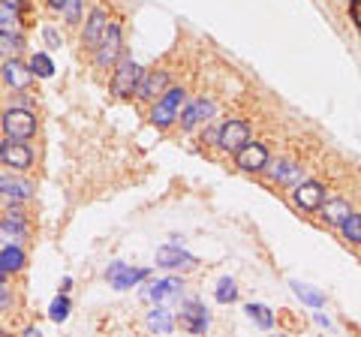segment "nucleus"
<instances>
[{
    "label": "nucleus",
    "mask_w": 361,
    "mask_h": 337,
    "mask_svg": "<svg viewBox=\"0 0 361 337\" xmlns=\"http://www.w3.org/2000/svg\"><path fill=\"white\" fill-rule=\"evenodd\" d=\"M49 317H51L54 322H63L66 317H70V298H66V292H61V295L51 301V307H49Z\"/></svg>",
    "instance_id": "29"
},
{
    "label": "nucleus",
    "mask_w": 361,
    "mask_h": 337,
    "mask_svg": "<svg viewBox=\"0 0 361 337\" xmlns=\"http://www.w3.org/2000/svg\"><path fill=\"white\" fill-rule=\"evenodd\" d=\"M123 54V37H121V27L118 25H109L106 33H103V39H99V46H97V66H115L118 58Z\"/></svg>",
    "instance_id": "6"
},
{
    "label": "nucleus",
    "mask_w": 361,
    "mask_h": 337,
    "mask_svg": "<svg viewBox=\"0 0 361 337\" xmlns=\"http://www.w3.org/2000/svg\"><path fill=\"white\" fill-rule=\"evenodd\" d=\"M341 232H343V238L349 244H361V214L349 211V217L341 223Z\"/></svg>",
    "instance_id": "23"
},
{
    "label": "nucleus",
    "mask_w": 361,
    "mask_h": 337,
    "mask_svg": "<svg viewBox=\"0 0 361 337\" xmlns=\"http://www.w3.org/2000/svg\"><path fill=\"white\" fill-rule=\"evenodd\" d=\"M235 163L241 172H265V166L271 163V154L262 142H247L241 151H235Z\"/></svg>",
    "instance_id": "7"
},
{
    "label": "nucleus",
    "mask_w": 361,
    "mask_h": 337,
    "mask_svg": "<svg viewBox=\"0 0 361 337\" xmlns=\"http://www.w3.org/2000/svg\"><path fill=\"white\" fill-rule=\"evenodd\" d=\"M109 27V13L103 6H94L90 9V16L85 21V30H82V42L87 49H97L99 46V39H103V33Z\"/></svg>",
    "instance_id": "12"
},
{
    "label": "nucleus",
    "mask_w": 361,
    "mask_h": 337,
    "mask_svg": "<svg viewBox=\"0 0 361 337\" xmlns=\"http://www.w3.org/2000/svg\"><path fill=\"white\" fill-rule=\"evenodd\" d=\"M42 39H45V46H51V49H61L63 46L61 33L54 30V27H42Z\"/></svg>",
    "instance_id": "32"
},
{
    "label": "nucleus",
    "mask_w": 361,
    "mask_h": 337,
    "mask_svg": "<svg viewBox=\"0 0 361 337\" xmlns=\"http://www.w3.org/2000/svg\"><path fill=\"white\" fill-rule=\"evenodd\" d=\"M0 193H4L6 199H16V202H21V199H30L33 187H30L27 181H21V178H13V175H0Z\"/></svg>",
    "instance_id": "20"
},
{
    "label": "nucleus",
    "mask_w": 361,
    "mask_h": 337,
    "mask_svg": "<svg viewBox=\"0 0 361 337\" xmlns=\"http://www.w3.org/2000/svg\"><path fill=\"white\" fill-rule=\"evenodd\" d=\"M0 123H4V133L9 139L27 142V139H33V133H37V115H33L30 109H21V106L6 109Z\"/></svg>",
    "instance_id": "2"
},
{
    "label": "nucleus",
    "mask_w": 361,
    "mask_h": 337,
    "mask_svg": "<svg viewBox=\"0 0 361 337\" xmlns=\"http://www.w3.org/2000/svg\"><path fill=\"white\" fill-rule=\"evenodd\" d=\"M196 259L190 253H184L180 247H160L157 250V265H163V268H180V265H193Z\"/></svg>",
    "instance_id": "19"
},
{
    "label": "nucleus",
    "mask_w": 361,
    "mask_h": 337,
    "mask_svg": "<svg viewBox=\"0 0 361 337\" xmlns=\"http://www.w3.org/2000/svg\"><path fill=\"white\" fill-rule=\"evenodd\" d=\"M319 211H322V220L329 223V226H341V223L349 217V202L346 199H325L322 205H319Z\"/></svg>",
    "instance_id": "18"
},
{
    "label": "nucleus",
    "mask_w": 361,
    "mask_h": 337,
    "mask_svg": "<svg viewBox=\"0 0 361 337\" xmlns=\"http://www.w3.org/2000/svg\"><path fill=\"white\" fill-rule=\"evenodd\" d=\"M0 163L16 168V172H25V168L33 166V151L21 139H9L6 136V142H0Z\"/></svg>",
    "instance_id": "5"
},
{
    "label": "nucleus",
    "mask_w": 361,
    "mask_h": 337,
    "mask_svg": "<svg viewBox=\"0 0 361 337\" xmlns=\"http://www.w3.org/2000/svg\"><path fill=\"white\" fill-rule=\"evenodd\" d=\"M0 277H6V274H4V271H0Z\"/></svg>",
    "instance_id": "37"
},
{
    "label": "nucleus",
    "mask_w": 361,
    "mask_h": 337,
    "mask_svg": "<svg viewBox=\"0 0 361 337\" xmlns=\"http://www.w3.org/2000/svg\"><path fill=\"white\" fill-rule=\"evenodd\" d=\"M180 106H184V87H166V94L157 99L151 109V123L154 127L166 130L169 123H175L180 115Z\"/></svg>",
    "instance_id": "1"
},
{
    "label": "nucleus",
    "mask_w": 361,
    "mask_h": 337,
    "mask_svg": "<svg viewBox=\"0 0 361 337\" xmlns=\"http://www.w3.org/2000/svg\"><path fill=\"white\" fill-rule=\"evenodd\" d=\"M247 142H250V123H247V121H226V123H220L217 148L235 154V151H241Z\"/></svg>",
    "instance_id": "4"
},
{
    "label": "nucleus",
    "mask_w": 361,
    "mask_h": 337,
    "mask_svg": "<svg viewBox=\"0 0 361 337\" xmlns=\"http://www.w3.org/2000/svg\"><path fill=\"white\" fill-rule=\"evenodd\" d=\"M25 238H27V226H25V220H21V214H9L4 223H0V241L21 244Z\"/></svg>",
    "instance_id": "17"
},
{
    "label": "nucleus",
    "mask_w": 361,
    "mask_h": 337,
    "mask_svg": "<svg viewBox=\"0 0 361 337\" xmlns=\"http://www.w3.org/2000/svg\"><path fill=\"white\" fill-rule=\"evenodd\" d=\"M4 82L16 91H27L30 82H33V73H30V63H21L18 58H6L4 63Z\"/></svg>",
    "instance_id": "13"
},
{
    "label": "nucleus",
    "mask_w": 361,
    "mask_h": 337,
    "mask_svg": "<svg viewBox=\"0 0 361 337\" xmlns=\"http://www.w3.org/2000/svg\"><path fill=\"white\" fill-rule=\"evenodd\" d=\"M211 115H214V103H211V99H196V103H190L187 109H180L178 121H180V127H184V130H193L196 123L208 121Z\"/></svg>",
    "instance_id": "14"
},
{
    "label": "nucleus",
    "mask_w": 361,
    "mask_h": 337,
    "mask_svg": "<svg viewBox=\"0 0 361 337\" xmlns=\"http://www.w3.org/2000/svg\"><path fill=\"white\" fill-rule=\"evenodd\" d=\"M0 4H6V6H16V9H21V6H25V0H0Z\"/></svg>",
    "instance_id": "35"
},
{
    "label": "nucleus",
    "mask_w": 361,
    "mask_h": 337,
    "mask_svg": "<svg viewBox=\"0 0 361 337\" xmlns=\"http://www.w3.org/2000/svg\"><path fill=\"white\" fill-rule=\"evenodd\" d=\"M18 30V9L0 4V33H16Z\"/></svg>",
    "instance_id": "27"
},
{
    "label": "nucleus",
    "mask_w": 361,
    "mask_h": 337,
    "mask_svg": "<svg viewBox=\"0 0 361 337\" xmlns=\"http://www.w3.org/2000/svg\"><path fill=\"white\" fill-rule=\"evenodd\" d=\"M30 73L33 75H39V78H51L54 75V63H51V58L45 51H37L30 58Z\"/></svg>",
    "instance_id": "24"
},
{
    "label": "nucleus",
    "mask_w": 361,
    "mask_h": 337,
    "mask_svg": "<svg viewBox=\"0 0 361 337\" xmlns=\"http://www.w3.org/2000/svg\"><path fill=\"white\" fill-rule=\"evenodd\" d=\"M178 322H180V329L190 334H205L208 331V310L202 307L199 301H187L178 313Z\"/></svg>",
    "instance_id": "11"
},
{
    "label": "nucleus",
    "mask_w": 361,
    "mask_h": 337,
    "mask_svg": "<svg viewBox=\"0 0 361 337\" xmlns=\"http://www.w3.org/2000/svg\"><path fill=\"white\" fill-rule=\"evenodd\" d=\"M292 286H295L298 298H304V301H307V305H313V307H322V305H325V298L319 295V292H313L310 286H304V283H292Z\"/></svg>",
    "instance_id": "31"
},
{
    "label": "nucleus",
    "mask_w": 361,
    "mask_h": 337,
    "mask_svg": "<svg viewBox=\"0 0 361 337\" xmlns=\"http://www.w3.org/2000/svg\"><path fill=\"white\" fill-rule=\"evenodd\" d=\"M247 317H250L259 329H271V325H274V317H271V310L265 305H247Z\"/></svg>",
    "instance_id": "28"
},
{
    "label": "nucleus",
    "mask_w": 361,
    "mask_h": 337,
    "mask_svg": "<svg viewBox=\"0 0 361 337\" xmlns=\"http://www.w3.org/2000/svg\"><path fill=\"white\" fill-rule=\"evenodd\" d=\"M349 16H353L355 27L361 30V0H349Z\"/></svg>",
    "instance_id": "34"
},
{
    "label": "nucleus",
    "mask_w": 361,
    "mask_h": 337,
    "mask_svg": "<svg viewBox=\"0 0 361 337\" xmlns=\"http://www.w3.org/2000/svg\"><path fill=\"white\" fill-rule=\"evenodd\" d=\"M25 250H21L18 244H6L4 250H0V271L4 274H13V271H21L25 268Z\"/></svg>",
    "instance_id": "21"
},
{
    "label": "nucleus",
    "mask_w": 361,
    "mask_h": 337,
    "mask_svg": "<svg viewBox=\"0 0 361 337\" xmlns=\"http://www.w3.org/2000/svg\"><path fill=\"white\" fill-rule=\"evenodd\" d=\"M9 305H13V292H9V286H6V280L0 277V310H6Z\"/></svg>",
    "instance_id": "33"
},
{
    "label": "nucleus",
    "mask_w": 361,
    "mask_h": 337,
    "mask_svg": "<svg viewBox=\"0 0 361 337\" xmlns=\"http://www.w3.org/2000/svg\"><path fill=\"white\" fill-rule=\"evenodd\" d=\"M265 172H268L271 178H274L277 184H286V187H295L298 181H304V172H301V166L289 163V160L268 163V166H265Z\"/></svg>",
    "instance_id": "15"
},
{
    "label": "nucleus",
    "mask_w": 361,
    "mask_h": 337,
    "mask_svg": "<svg viewBox=\"0 0 361 337\" xmlns=\"http://www.w3.org/2000/svg\"><path fill=\"white\" fill-rule=\"evenodd\" d=\"M61 13H63V18L70 21V25H78V21H82V0H63Z\"/></svg>",
    "instance_id": "30"
},
{
    "label": "nucleus",
    "mask_w": 361,
    "mask_h": 337,
    "mask_svg": "<svg viewBox=\"0 0 361 337\" xmlns=\"http://www.w3.org/2000/svg\"><path fill=\"white\" fill-rule=\"evenodd\" d=\"M148 329L157 331V334H172L175 331V319L163 305H157L151 313H148Z\"/></svg>",
    "instance_id": "22"
},
{
    "label": "nucleus",
    "mask_w": 361,
    "mask_h": 337,
    "mask_svg": "<svg viewBox=\"0 0 361 337\" xmlns=\"http://www.w3.org/2000/svg\"><path fill=\"white\" fill-rule=\"evenodd\" d=\"M292 202L301 208V211H319V205L325 202V187L319 181H298L292 187Z\"/></svg>",
    "instance_id": "8"
},
{
    "label": "nucleus",
    "mask_w": 361,
    "mask_h": 337,
    "mask_svg": "<svg viewBox=\"0 0 361 337\" xmlns=\"http://www.w3.org/2000/svg\"><path fill=\"white\" fill-rule=\"evenodd\" d=\"M142 295L148 298V301H157V305H163V301L180 295V280H172V277H169V280H157V283H151V286L142 289Z\"/></svg>",
    "instance_id": "16"
},
{
    "label": "nucleus",
    "mask_w": 361,
    "mask_h": 337,
    "mask_svg": "<svg viewBox=\"0 0 361 337\" xmlns=\"http://www.w3.org/2000/svg\"><path fill=\"white\" fill-rule=\"evenodd\" d=\"M21 46H25V37L16 30V33H0V51L6 54V58H16V54L21 51Z\"/></svg>",
    "instance_id": "26"
},
{
    "label": "nucleus",
    "mask_w": 361,
    "mask_h": 337,
    "mask_svg": "<svg viewBox=\"0 0 361 337\" xmlns=\"http://www.w3.org/2000/svg\"><path fill=\"white\" fill-rule=\"evenodd\" d=\"M49 6H51V9H61V6H63V0H49Z\"/></svg>",
    "instance_id": "36"
},
{
    "label": "nucleus",
    "mask_w": 361,
    "mask_h": 337,
    "mask_svg": "<svg viewBox=\"0 0 361 337\" xmlns=\"http://www.w3.org/2000/svg\"><path fill=\"white\" fill-rule=\"evenodd\" d=\"M169 87V73L166 70H154V73H142L139 85H135V97L142 99V103H154V99H160Z\"/></svg>",
    "instance_id": "9"
},
{
    "label": "nucleus",
    "mask_w": 361,
    "mask_h": 337,
    "mask_svg": "<svg viewBox=\"0 0 361 337\" xmlns=\"http://www.w3.org/2000/svg\"><path fill=\"white\" fill-rule=\"evenodd\" d=\"M142 66L135 63L127 54H121L118 63H115V75H111V94L115 97H133L135 94V85L142 78Z\"/></svg>",
    "instance_id": "3"
},
{
    "label": "nucleus",
    "mask_w": 361,
    "mask_h": 337,
    "mask_svg": "<svg viewBox=\"0 0 361 337\" xmlns=\"http://www.w3.org/2000/svg\"><path fill=\"white\" fill-rule=\"evenodd\" d=\"M148 277V271L145 268H130L127 262H111L109 265V271H106V280L115 289H130L135 283H142V280Z\"/></svg>",
    "instance_id": "10"
},
{
    "label": "nucleus",
    "mask_w": 361,
    "mask_h": 337,
    "mask_svg": "<svg viewBox=\"0 0 361 337\" xmlns=\"http://www.w3.org/2000/svg\"><path fill=\"white\" fill-rule=\"evenodd\" d=\"M214 298L220 301V305H232L235 298H238V286H235V280L232 277H223L217 289H214Z\"/></svg>",
    "instance_id": "25"
}]
</instances>
